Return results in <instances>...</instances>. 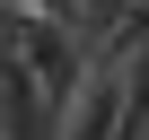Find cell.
<instances>
[{
    "mask_svg": "<svg viewBox=\"0 0 149 140\" xmlns=\"http://www.w3.org/2000/svg\"><path fill=\"white\" fill-rule=\"evenodd\" d=\"M140 123H149V35L123 53V140H140Z\"/></svg>",
    "mask_w": 149,
    "mask_h": 140,
    "instance_id": "obj_1",
    "label": "cell"
},
{
    "mask_svg": "<svg viewBox=\"0 0 149 140\" xmlns=\"http://www.w3.org/2000/svg\"><path fill=\"white\" fill-rule=\"evenodd\" d=\"M18 18H26V9H18V0H0V44H9V35H18Z\"/></svg>",
    "mask_w": 149,
    "mask_h": 140,
    "instance_id": "obj_2",
    "label": "cell"
}]
</instances>
